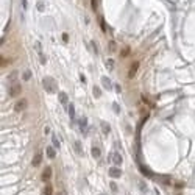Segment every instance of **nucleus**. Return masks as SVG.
<instances>
[{
  "label": "nucleus",
  "mask_w": 195,
  "mask_h": 195,
  "mask_svg": "<svg viewBox=\"0 0 195 195\" xmlns=\"http://www.w3.org/2000/svg\"><path fill=\"white\" fill-rule=\"evenodd\" d=\"M94 95H95V97H102V91H100V87H98V86H94Z\"/></svg>",
  "instance_id": "obj_18"
},
{
  "label": "nucleus",
  "mask_w": 195,
  "mask_h": 195,
  "mask_svg": "<svg viewBox=\"0 0 195 195\" xmlns=\"http://www.w3.org/2000/svg\"><path fill=\"white\" fill-rule=\"evenodd\" d=\"M112 161H114V164H116V167H119L123 159H122V156L119 155V153H114V155H112Z\"/></svg>",
  "instance_id": "obj_7"
},
{
  "label": "nucleus",
  "mask_w": 195,
  "mask_h": 195,
  "mask_svg": "<svg viewBox=\"0 0 195 195\" xmlns=\"http://www.w3.org/2000/svg\"><path fill=\"white\" fill-rule=\"evenodd\" d=\"M100 155H102L100 148H98V147H92V156H94V158H100Z\"/></svg>",
  "instance_id": "obj_15"
},
{
  "label": "nucleus",
  "mask_w": 195,
  "mask_h": 195,
  "mask_svg": "<svg viewBox=\"0 0 195 195\" xmlns=\"http://www.w3.org/2000/svg\"><path fill=\"white\" fill-rule=\"evenodd\" d=\"M111 190H114V192H117V184H116V183H111Z\"/></svg>",
  "instance_id": "obj_25"
},
{
  "label": "nucleus",
  "mask_w": 195,
  "mask_h": 195,
  "mask_svg": "<svg viewBox=\"0 0 195 195\" xmlns=\"http://www.w3.org/2000/svg\"><path fill=\"white\" fill-rule=\"evenodd\" d=\"M22 78H24V81H28V80L31 78V72H30V70H27L25 74H24V76H22Z\"/></svg>",
  "instance_id": "obj_20"
},
{
  "label": "nucleus",
  "mask_w": 195,
  "mask_h": 195,
  "mask_svg": "<svg viewBox=\"0 0 195 195\" xmlns=\"http://www.w3.org/2000/svg\"><path fill=\"white\" fill-rule=\"evenodd\" d=\"M50 177H52V167H45L44 172H42V177H41V178H42V181L47 183L48 179H50Z\"/></svg>",
  "instance_id": "obj_5"
},
{
  "label": "nucleus",
  "mask_w": 195,
  "mask_h": 195,
  "mask_svg": "<svg viewBox=\"0 0 195 195\" xmlns=\"http://www.w3.org/2000/svg\"><path fill=\"white\" fill-rule=\"evenodd\" d=\"M42 86L47 92H55L56 91V81L53 78H50V76H45L42 80Z\"/></svg>",
  "instance_id": "obj_1"
},
{
  "label": "nucleus",
  "mask_w": 195,
  "mask_h": 195,
  "mask_svg": "<svg viewBox=\"0 0 195 195\" xmlns=\"http://www.w3.org/2000/svg\"><path fill=\"white\" fill-rule=\"evenodd\" d=\"M139 187H140V189L144 190V192H145V190H147V187H145V184H139Z\"/></svg>",
  "instance_id": "obj_31"
},
{
  "label": "nucleus",
  "mask_w": 195,
  "mask_h": 195,
  "mask_svg": "<svg viewBox=\"0 0 195 195\" xmlns=\"http://www.w3.org/2000/svg\"><path fill=\"white\" fill-rule=\"evenodd\" d=\"M92 10H97V0H92Z\"/></svg>",
  "instance_id": "obj_30"
},
{
  "label": "nucleus",
  "mask_w": 195,
  "mask_h": 195,
  "mask_svg": "<svg viewBox=\"0 0 195 195\" xmlns=\"http://www.w3.org/2000/svg\"><path fill=\"white\" fill-rule=\"evenodd\" d=\"M75 150L78 153H81V144H80V142H75Z\"/></svg>",
  "instance_id": "obj_22"
},
{
  "label": "nucleus",
  "mask_w": 195,
  "mask_h": 195,
  "mask_svg": "<svg viewBox=\"0 0 195 195\" xmlns=\"http://www.w3.org/2000/svg\"><path fill=\"white\" fill-rule=\"evenodd\" d=\"M86 125H87V119L86 117H81V119H80V127H81L83 131H86Z\"/></svg>",
  "instance_id": "obj_14"
},
{
  "label": "nucleus",
  "mask_w": 195,
  "mask_h": 195,
  "mask_svg": "<svg viewBox=\"0 0 195 195\" xmlns=\"http://www.w3.org/2000/svg\"><path fill=\"white\" fill-rule=\"evenodd\" d=\"M100 27H102V30H103V31L106 30V25H105V20H103V19L100 20Z\"/></svg>",
  "instance_id": "obj_28"
},
{
  "label": "nucleus",
  "mask_w": 195,
  "mask_h": 195,
  "mask_svg": "<svg viewBox=\"0 0 195 195\" xmlns=\"http://www.w3.org/2000/svg\"><path fill=\"white\" fill-rule=\"evenodd\" d=\"M63 41H64V42H67V41H69V34H67V33L63 34Z\"/></svg>",
  "instance_id": "obj_29"
},
{
  "label": "nucleus",
  "mask_w": 195,
  "mask_h": 195,
  "mask_svg": "<svg viewBox=\"0 0 195 195\" xmlns=\"http://www.w3.org/2000/svg\"><path fill=\"white\" fill-rule=\"evenodd\" d=\"M58 98H59V103H61V105H66V103L69 102L66 92H59V94H58Z\"/></svg>",
  "instance_id": "obj_8"
},
{
  "label": "nucleus",
  "mask_w": 195,
  "mask_h": 195,
  "mask_svg": "<svg viewBox=\"0 0 195 195\" xmlns=\"http://www.w3.org/2000/svg\"><path fill=\"white\" fill-rule=\"evenodd\" d=\"M140 172H142V173L145 175V177H148V178H153V173L151 172H148V169L145 166H140Z\"/></svg>",
  "instance_id": "obj_12"
},
{
  "label": "nucleus",
  "mask_w": 195,
  "mask_h": 195,
  "mask_svg": "<svg viewBox=\"0 0 195 195\" xmlns=\"http://www.w3.org/2000/svg\"><path fill=\"white\" fill-rule=\"evenodd\" d=\"M56 195H63V194H61V192H59V194H56Z\"/></svg>",
  "instance_id": "obj_32"
},
{
  "label": "nucleus",
  "mask_w": 195,
  "mask_h": 195,
  "mask_svg": "<svg viewBox=\"0 0 195 195\" xmlns=\"http://www.w3.org/2000/svg\"><path fill=\"white\" fill-rule=\"evenodd\" d=\"M106 67H108V70H114V61L108 59V61H106Z\"/></svg>",
  "instance_id": "obj_19"
},
{
  "label": "nucleus",
  "mask_w": 195,
  "mask_h": 195,
  "mask_svg": "<svg viewBox=\"0 0 195 195\" xmlns=\"http://www.w3.org/2000/svg\"><path fill=\"white\" fill-rule=\"evenodd\" d=\"M109 177L112 178H120L122 177V170L119 167H112V169H109Z\"/></svg>",
  "instance_id": "obj_4"
},
{
  "label": "nucleus",
  "mask_w": 195,
  "mask_h": 195,
  "mask_svg": "<svg viewBox=\"0 0 195 195\" xmlns=\"http://www.w3.org/2000/svg\"><path fill=\"white\" fill-rule=\"evenodd\" d=\"M20 92H22V86L19 85V83H11L10 89H8L10 97H16V95H19Z\"/></svg>",
  "instance_id": "obj_2"
},
{
  "label": "nucleus",
  "mask_w": 195,
  "mask_h": 195,
  "mask_svg": "<svg viewBox=\"0 0 195 195\" xmlns=\"http://www.w3.org/2000/svg\"><path fill=\"white\" fill-rule=\"evenodd\" d=\"M137 69H139V63H137V61H134V63H133V66H131V69H130V74H128L130 78H133V76L136 75Z\"/></svg>",
  "instance_id": "obj_6"
},
{
  "label": "nucleus",
  "mask_w": 195,
  "mask_h": 195,
  "mask_svg": "<svg viewBox=\"0 0 195 195\" xmlns=\"http://www.w3.org/2000/svg\"><path fill=\"white\" fill-rule=\"evenodd\" d=\"M102 83H103V86H105V89H108V91L112 89V86H111V81H109L108 76H103V78H102Z\"/></svg>",
  "instance_id": "obj_9"
},
{
  "label": "nucleus",
  "mask_w": 195,
  "mask_h": 195,
  "mask_svg": "<svg viewBox=\"0 0 195 195\" xmlns=\"http://www.w3.org/2000/svg\"><path fill=\"white\" fill-rule=\"evenodd\" d=\"M130 53V48H123V50H122V58H123V56H127Z\"/></svg>",
  "instance_id": "obj_24"
},
{
  "label": "nucleus",
  "mask_w": 195,
  "mask_h": 195,
  "mask_svg": "<svg viewBox=\"0 0 195 195\" xmlns=\"http://www.w3.org/2000/svg\"><path fill=\"white\" fill-rule=\"evenodd\" d=\"M109 50H111V52L116 50V42H114V41H111V42H109Z\"/></svg>",
  "instance_id": "obj_21"
},
{
  "label": "nucleus",
  "mask_w": 195,
  "mask_h": 195,
  "mask_svg": "<svg viewBox=\"0 0 195 195\" xmlns=\"http://www.w3.org/2000/svg\"><path fill=\"white\" fill-rule=\"evenodd\" d=\"M102 195H105V194H102Z\"/></svg>",
  "instance_id": "obj_33"
},
{
  "label": "nucleus",
  "mask_w": 195,
  "mask_h": 195,
  "mask_svg": "<svg viewBox=\"0 0 195 195\" xmlns=\"http://www.w3.org/2000/svg\"><path fill=\"white\" fill-rule=\"evenodd\" d=\"M55 155H56V153H55V150H53L52 147H48V148H47V156H48L50 159H53V158H55Z\"/></svg>",
  "instance_id": "obj_17"
},
{
  "label": "nucleus",
  "mask_w": 195,
  "mask_h": 195,
  "mask_svg": "<svg viewBox=\"0 0 195 195\" xmlns=\"http://www.w3.org/2000/svg\"><path fill=\"white\" fill-rule=\"evenodd\" d=\"M69 117H70L72 120L75 119V106L72 105V103H69Z\"/></svg>",
  "instance_id": "obj_11"
},
{
  "label": "nucleus",
  "mask_w": 195,
  "mask_h": 195,
  "mask_svg": "<svg viewBox=\"0 0 195 195\" xmlns=\"http://www.w3.org/2000/svg\"><path fill=\"white\" fill-rule=\"evenodd\" d=\"M27 108V100L25 98H22V100H19L16 105H14V109L17 111V112H20V111H24Z\"/></svg>",
  "instance_id": "obj_3"
},
{
  "label": "nucleus",
  "mask_w": 195,
  "mask_h": 195,
  "mask_svg": "<svg viewBox=\"0 0 195 195\" xmlns=\"http://www.w3.org/2000/svg\"><path fill=\"white\" fill-rule=\"evenodd\" d=\"M44 195H53V189H52V186H50V184L45 186V189H44Z\"/></svg>",
  "instance_id": "obj_16"
},
{
  "label": "nucleus",
  "mask_w": 195,
  "mask_h": 195,
  "mask_svg": "<svg viewBox=\"0 0 195 195\" xmlns=\"http://www.w3.org/2000/svg\"><path fill=\"white\" fill-rule=\"evenodd\" d=\"M102 130H103V133H105V134H108V133L111 131L109 123H106V122H102Z\"/></svg>",
  "instance_id": "obj_13"
},
{
  "label": "nucleus",
  "mask_w": 195,
  "mask_h": 195,
  "mask_svg": "<svg viewBox=\"0 0 195 195\" xmlns=\"http://www.w3.org/2000/svg\"><path fill=\"white\" fill-rule=\"evenodd\" d=\"M38 10H39V11H44V10H45V8H44V3H41V2L38 3Z\"/></svg>",
  "instance_id": "obj_27"
},
{
  "label": "nucleus",
  "mask_w": 195,
  "mask_h": 195,
  "mask_svg": "<svg viewBox=\"0 0 195 195\" xmlns=\"http://www.w3.org/2000/svg\"><path fill=\"white\" fill-rule=\"evenodd\" d=\"M112 108H114V111H116V112H120V108H119V105H117V103H114Z\"/></svg>",
  "instance_id": "obj_26"
},
{
  "label": "nucleus",
  "mask_w": 195,
  "mask_h": 195,
  "mask_svg": "<svg viewBox=\"0 0 195 195\" xmlns=\"http://www.w3.org/2000/svg\"><path fill=\"white\" fill-rule=\"evenodd\" d=\"M41 159H42V156L39 155V153H38V155H34V158H33V161H31V164L34 167H38L41 164Z\"/></svg>",
  "instance_id": "obj_10"
},
{
  "label": "nucleus",
  "mask_w": 195,
  "mask_h": 195,
  "mask_svg": "<svg viewBox=\"0 0 195 195\" xmlns=\"http://www.w3.org/2000/svg\"><path fill=\"white\" fill-rule=\"evenodd\" d=\"M53 145H55L56 148L59 147V142H58V139H56V136H55V134H53Z\"/></svg>",
  "instance_id": "obj_23"
}]
</instances>
